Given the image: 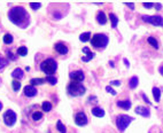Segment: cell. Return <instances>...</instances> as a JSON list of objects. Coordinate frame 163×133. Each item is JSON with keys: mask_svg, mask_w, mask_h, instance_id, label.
<instances>
[{"mask_svg": "<svg viewBox=\"0 0 163 133\" xmlns=\"http://www.w3.org/2000/svg\"><path fill=\"white\" fill-rule=\"evenodd\" d=\"M90 39H91V33H90V32H84V33H82V35L79 36V40L83 41V43L89 41Z\"/></svg>", "mask_w": 163, "mask_h": 133, "instance_id": "ffe728a7", "label": "cell"}, {"mask_svg": "<svg viewBox=\"0 0 163 133\" xmlns=\"http://www.w3.org/2000/svg\"><path fill=\"white\" fill-rule=\"evenodd\" d=\"M41 108H43V110H44L45 113H48V111H51V110H52V104H51V102L45 101V102H43Z\"/></svg>", "mask_w": 163, "mask_h": 133, "instance_id": "44dd1931", "label": "cell"}, {"mask_svg": "<svg viewBox=\"0 0 163 133\" xmlns=\"http://www.w3.org/2000/svg\"><path fill=\"white\" fill-rule=\"evenodd\" d=\"M147 41H148V44L152 45L154 48H158V43H157V40L154 37H148V39H147Z\"/></svg>", "mask_w": 163, "mask_h": 133, "instance_id": "cb8c5ba5", "label": "cell"}, {"mask_svg": "<svg viewBox=\"0 0 163 133\" xmlns=\"http://www.w3.org/2000/svg\"><path fill=\"white\" fill-rule=\"evenodd\" d=\"M109 19H110V21H111V28H116L117 26V23H118V19H117V16L115 15V14H113V13H110L109 14Z\"/></svg>", "mask_w": 163, "mask_h": 133, "instance_id": "d6986e66", "label": "cell"}, {"mask_svg": "<svg viewBox=\"0 0 163 133\" xmlns=\"http://www.w3.org/2000/svg\"><path fill=\"white\" fill-rule=\"evenodd\" d=\"M8 62H7V60H5L2 56H0V70H2L5 67H6Z\"/></svg>", "mask_w": 163, "mask_h": 133, "instance_id": "4dcf8cb0", "label": "cell"}, {"mask_svg": "<svg viewBox=\"0 0 163 133\" xmlns=\"http://www.w3.org/2000/svg\"><path fill=\"white\" fill-rule=\"evenodd\" d=\"M97 21H98L99 24H101V26H104V24H106L107 23V16H106V14L104 13V12H98V14H97Z\"/></svg>", "mask_w": 163, "mask_h": 133, "instance_id": "9a60e30c", "label": "cell"}, {"mask_svg": "<svg viewBox=\"0 0 163 133\" xmlns=\"http://www.w3.org/2000/svg\"><path fill=\"white\" fill-rule=\"evenodd\" d=\"M56 128H58V131H59L60 133H67V128H65V126L62 124L61 120H58V123H56Z\"/></svg>", "mask_w": 163, "mask_h": 133, "instance_id": "603a6c76", "label": "cell"}, {"mask_svg": "<svg viewBox=\"0 0 163 133\" xmlns=\"http://www.w3.org/2000/svg\"><path fill=\"white\" fill-rule=\"evenodd\" d=\"M17 54L21 55V56H26V54H28V48H26V46H21L20 48L17 50Z\"/></svg>", "mask_w": 163, "mask_h": 133, "instance_id": "4316f807", "label": "cell"}, {"mask_svg": "<svg viewBox=\"0 0 163 133\" xmlns=\"http://www.w3.org/2000/svg\"><path fill=\"white\" fill-rule=\"evenodd\" d=\"M141 95H143V99H145V101L147 102V103H150V101H149V100H148V99H147V96H146V94H143H143H141Z\"/></svg>", "mask_w": 163, "mask_h": 133, "instance_id": "74e56055", "label": "cell"}, {"mask_svg": "<svg viewBox=\"0 0 163 133\" xmlns=\"http://www.w3.org/2000/svg\"><path fill=\"white\" fill-rule=\"evenodd\" d=\"M24 95L26 96H28V98H32V96H36L37 95V89H35V86H32V85H26V87H24Z\"/></svg>", "mask_w": 163, "mask_h": 133, "instance_id": "30bf717a", "label": "cell"}, {"mask_svg": "<svg viewBox=\"0 0 163 133\" xmlns=\"http://www.w3.org/2000/svg\"><path fill=\"white\" fill-rule=\"evenodd\" d=\"M152 92H153V95H154V99H155V101L158 102V100H160V95H161V91L157 89V87H153Z\"/></svg>", "mask_w": 163, "mask_h": 133, "instance_id": "d4e9b609", "label": "cell"}, {"mask_svg": "<svg viewBox=\"0 0 163 133\" xmlns=\"http://www.w3.org/2000/svg\"><path fill=\"white\" fill-rule=\"evenodd\" d=\"M7 54H8V57H11V59H12L13 61H15V60H16V56H14L13 53H12V52H8Z\"/></svg>", "mask_w": 163, "mask_h": 133, "instance_id": "836d02e7", "label": "cell"}, {"mask_svg": "<svg viewBox=\"0 0 163 133\" xmlns=\"http://www.w3.org/2000/svg\"><path fill=\"white\" fill-rule=\"evenodd\" d=\"M128 7H130L131 9H134V4H125Z\"/></svg>", "mask_w": 163, "mask_h": 133, "instance_id": "f35d334b", "label": "cell"}, {"mask_svg": "<svg viewBox=\"0 0 163 133\" xmlns=\"http://www.w3.org/2000/svg\"><path fill=\"white\" fill-rule=\"evenodd\" d=\"M1 109H2V103L0 102V110H1Z\"/></svg>", "mask_w": 163, "mask_h": 133, "instance_id": "b9f144b4", "label": "cell"}, {"mask_svg": "<svg viewBox=\"0 0 163 133\" xmlns=\"http://www.w3.org/2000/svg\"><path fill=\"white\" fill-rule=\"evenodd\" d=\"M4 43L6 45H9L13 43V36L12 35H9V33H7L4 36Z\"/></svg>", "mask_w": 163, "mask_h": 133, "instance_id": "484cf974", "label": "cell"}, {"mask_svg": "<svg viewBox=\"0 0 163 133\" xmlns=\"http://www.w3.org/2000/svg\"><path fill=\"white\" fill-rule=\"evenodd\" d=\"M44 82H45V79H43V78H32L30 80V84L35 86V85H41V84H44Z\"/></svg>", "mask_w": 163, "mask_h": 133, "instance_id": "7402d4cb", "label": "cell"}, {"mask_svg": "<svg viewBox=\"0 0 163 133\" xmlns=\"http://www.w3.org/2000/svg\"><path fill=\"white\" fill-rule=\"evenodd\" d=\"M2 119H4V123L6 124L7 126H13L14 124L16 123L17 117H16V114L14 113L13 110L8 109L6 113L4 114V116H2Z\"/></svg>", "mask_w": 163, "mask_h": 133, "instance_id": "52a82bcc", "label": "cell"}, {"mask_svg": "<svg viewBox=\"0 0 163 133\" xmlns=\"http://www.w3.org/2000/svg\"><path fill=\"white\" fill-rule=\"evenodd\" d=\"M158 71H160V74H161V75L163 76V64L161 65V67H160V68H158Z\"/></svg>", "mask_w": 163, "mask_h": 133, "instance_id": "60d3db41", "label": "cell"}, {"mask_svg": "<svg viewBox=\"0 0 163 133\" xmlns=\"http://www.w3.org/2000/svg\"><path fill=\"white\" fill-rule=\"evenodd\" d=\"M69 77L71 79V82H76V83H80L84 80V72L82 70H77V71H72L69 74Z\"/></svg>", "mask_w": 163, "mask_h": 133, "instance_id": "ba28073f", "label": "cell"}, {"mask_svg": "<svg viewBox=\"0 0 163 133\" xmlns=\"http://www.w3.org/2000/svg\"><path fill=\"white\" fill-rule=\"evenodd\" d=\"M138 83H139L138 77L133 76L132 78H130V80H129V86H130V89H136L138 86Z\"/></svg>", "mask_w": 163, "mask_h": 133, "instance_id": "ac0fdd59", "label": "cell"}, {"mask_svg": "<svg viewBox=\"0 0 163 133\" xmlns=\"http://www.w3.org/2000/svg\"><path fill=\"white\" fill-rule=\"evenodd\" d=\"M43 118V114L40 111H35L32 114V119L33 120H39Z\"/></svg>", "mask_w": 163, "mask_h": 133, "instance_id": "f546056e", "label": "cell"}, {"mask_svg": "<svg viewBox=\"0 0 163 133\" xmlns=\"http://www.w3.org/2000/svg\"><path fill=\"white\" fill-rule=\"evenodd\" d=\"M106 91H107V92H109V93H110V94H113V95L117 94V92H116L115 89H111V86H106Z\"/></svg>", "mask_w": 163, "mask_h": 133, "instance_id": "d6a6232c", "label": "cell"}, {"mask_svg": "<svg viewBox=\"0 0 163 133\" xmlns=\"http://www.w3.org/2000/svg\"><path fill=\"white\" fill-rule=\"evenodd\" d=\"M117 106L124 110H129L131 108V101L130 100H119L117 101Z\"/></svg>", "mask_w": 163, "mask_h": 133, "instance_id": "2e32d148", "label": "cell"}, {"mask_svg": "<svg viewBox=\"0 0 163 133\" xmlns=\"http://www.w3.org/2000/svg\"><path fill=\"white\" fill-rule=\"evenodd\" d=\"M136 113H137L138 115H141L143 117H149L150 110L148 109V108L141 107V106H139V107L136 108Z\"/></svg>", "mask_w": 163, "mask_h": 133, "instance_id": "4fadbf2b", "label": "cell"}, {"mask_svg": "<svg viewBox=\"0 0 163 133\" xmlns=\"http://www.w3.org/2000/svg\"><path fill=\"white\" fill-rule=\"evenodd\" d=\"M133 120L132 117L128 116V115H119L116 118V125H117V128L119 130V132H124L125 128L129 126L131 122Z\"/></svg>", "mask_w": 163, "mask_h": 133, "instance_id": "5b68a950", "label": "cell"}, {"mask_svg": "<svg viewBox=\"0 0 163 133\" xmlns=\"http://www.w3.org/2000/svg\"><path fill=\"white\" fill-rule=\"evenodd\" d=\"M83 52L86 54V56L82 57V61H83V62H89V61H91L92 59L94 57V55H95L94 53H92V52L90 51L89 47H84V48H83Z\"/></svg>", "mask_w": 163, "mask_h": 133, "instance_id": "7c38bea8", "label": "cell"}, {"mask_svg": "<svg viewBox=\"0 0 163 133\" xmlns=\"http://www.w3.org/2000/svg\"><path fill=\"white\" fill-rule=\"evenodd\" d=\"M40 69L41 71L46 74L47 76H52L53 74L58 69V63L53 60V59H47L45 61H43L40 64Z\"/></svg>", "mask_w": 163, "mask_h": 133, "instance_id": "7a4b0ae2", "label": "cell"}, {"mask_svg": "<svg viewBox=\"0 0 163 133\" xmlns=\"http://www.w3.org/2000/svg\"><path fill=\"white\" fill-rule=\"evenodd\" d=\"M92 115L95 117H104V110L100 107H94L92 109Z\"/></svg>", "mask_w": 163, "mask_h": 133, "instance_id": "e0dca14e", "label": "cell"}, {"mask_svg": "<svg viewBox=\"0 0 163 133\" xmlns=\"http://www.w3.org/2000/svg\"><path fill=\"white\" fill-rule=\"evenodd\" d=\"M87 117H86V115L84 113H78V114H76L75 116V123H76V125H78V126H85L86 124H87Z\"/></svg>", "mask_w": 163, "mask_h": 133, "instance_id": "9c48e42d", "label": "cell"}, {"mask_svg": "<svg viewBox=\"0 0 163 133\" xmlns=\"http://www.w3.org/2000/svg\"><path fill=\"white\" fill-rule=\"evenodd\" d=\"M143 22L150 23L153 26H163V17L158 16V15H153V16H148V15H143L141 16Z\"/></svg>", "mask_w": 163, "mask_h": 133, "instance_id": "8992f818", "label": "cell"}, {"mask_svg": "<svg viewBox=\"0 0 163 133\" xmlns=\"http://www.w3.org/2000/svg\"><path fill=\"white\" fill-rule=\"evenodd\" d=\"M54 48H55V51L58 52L59 54H62V55H65L68 53V47L65 46L63 43H58V44L54 45Z\"/></svg>", "mask_w": 163, "mask_h": 133, "instance_id": "8fae6325", "label": "cell"}, {"mask_svg": "<svg viewBox=\"0 0 163 133\" xmlns=\"http://www.w3.org/2000/svg\"><path fill=\"white\" fill-rule=\"evenodd\" d=\"M30 7L35 11H37L41 7V4H39V2H30Z\"/></svg>", "mask_w": 163, "mask_h": 133, "instance_id": "1f68e13d", "label": "cell"}, {"mask_svg": "<svg viewBox=\"0 0 163 133\" xmlns=\"http://www.w3.org/2000/svg\"><path fill=\"white\" fill-rule=\"evenodd\" d=\"M123 62H124V63H125V65H126V67H128V68H129V67H130V64H129V61H128V60H126V59H124V60H123Z\"/></svg>", "mask_w": 163, "mask_h": 133, "instance_id": "ab89813d", "label": "cell"}, {"mask_svg": "<svg viewBox=\"0 0 163 133\" xmlns=\"http://www.w3.org/2000/svg\"><path fill=\"white\" fill-rule=\"evenodd\" d=\"M85 92H86V89L80 83L70 82L68 85V93L72 96H80V95L85 94Z\"/></svg>", "mask_w": 163, "mask_h": 133, "instance_id": "277c9868", "label": "cell"}, {"mask_svg": "<svg viewBox=\"0 0 163 133\" xmlns=\"http://www.w3.org/2000/svg\"><path fill=\"white\" fill-rule=\"evenodd\" d=\"M9 20L13 22L15 26L24 29L30 23V15L28 14V12L23 7H14L9 12Z\"/></svg>", "mask_w": 163, "mask_h": 133, "instance_id": "6da1fadb", "label": "cell"}, {"mask_svg": "<svg viewBox=\"0 0 163 133\" xmlns=\"http://www.w3.org/2000/svg\"><path fill=\"white\" fill-rule=\"evenodd\" d=\"M12 85H13V89L15 92H19V89H21V83L19 80H13L12 82Z\"/></svg>", "mask_w": 163, "mask_h": 133, "instance_id": "f1b7e54d", "label": "cell"}, {"mask_svg": "<svg viewBox=\"0 0 163 133\" xmlns=\"http://www.w3.org/2000/svg\"><path fill=\"white\" fill-rule=\"evenodd\" d=\"M12 76H13V78H15V80H20L24 77V72L21 68H16L15 70H13Z\"/></svg>", "mask_w": 163, "mask_h": 133, "instance_id": "5bb4252c", "label": "cell"}, {"mask_svg": "<svg viewBox=\"0 0 163 133\" xmlns=\"http://www.w3.org/2000/svg\"><path fill=\"white\" fill-rule=\"evenodd\" d=\"M109 38L104 33H97L91 38V44L95 48H104L108 45Z\"/></svg>", "mask_w": 163, "mask_h": 133, "instance_id": "3957f363", "label": "cell"}, {"mask_svg": "<svg viewBox=\"0 0 163 133\" xmlns=\"http://www.w3.org/2000/svg\"><path fill=\"white\" fill-rule=\"evenodd\" d=\"M110 85H117V86H119L121 82L119 80H113V82H110Z\"/></svg>", "mask_w": 163, "mask_h": 133, "instance_id": "e575fe53", "label": "cell"}, {"mask_svg": "<svg viewBox=\"0 0 163 133\" xmlns=\"http://www.w3.org/2000/svg\"><path fill=\"white\" fill-rule=\"evenodd\" d=\"M154 7L156 8V11H161V8H162L161 4H154Z\"/></svg>", "mask_w": 163, "mask_h": 133, "instance_id": "8d00e7d4", "label": "cell"}, {"mask_svg": "<svg viewBox=\"0 0 163 133\" xmlns=\"http://www.w3.org/2000/svg\"><path fill=\"white\" fill-rule=\"evenodd\" d=\"M143 7H146V8H152V7H154V4H147V2H145V4H143Z\"/></svg>", "mask_w": 163, "mask_h": 133, "instance_id": "d590c367", "label": "cell"}, {"mask_svg": "<svg viewBox=\"0 0 163 133\" xmlns=\"http://www.w3.org/2000/svg\"><path fill=\"white\" fill-rule=\"evenodd\" d=\"M45 80L47 83H50L51 85H55V84L58 83V79H56V78H55L54 76H47V77H46Z\"/></svg>", "mask_w": 163, "mask_h": 133, "instance_id": "83f0119b", "label": "cell"}]
</instances>
